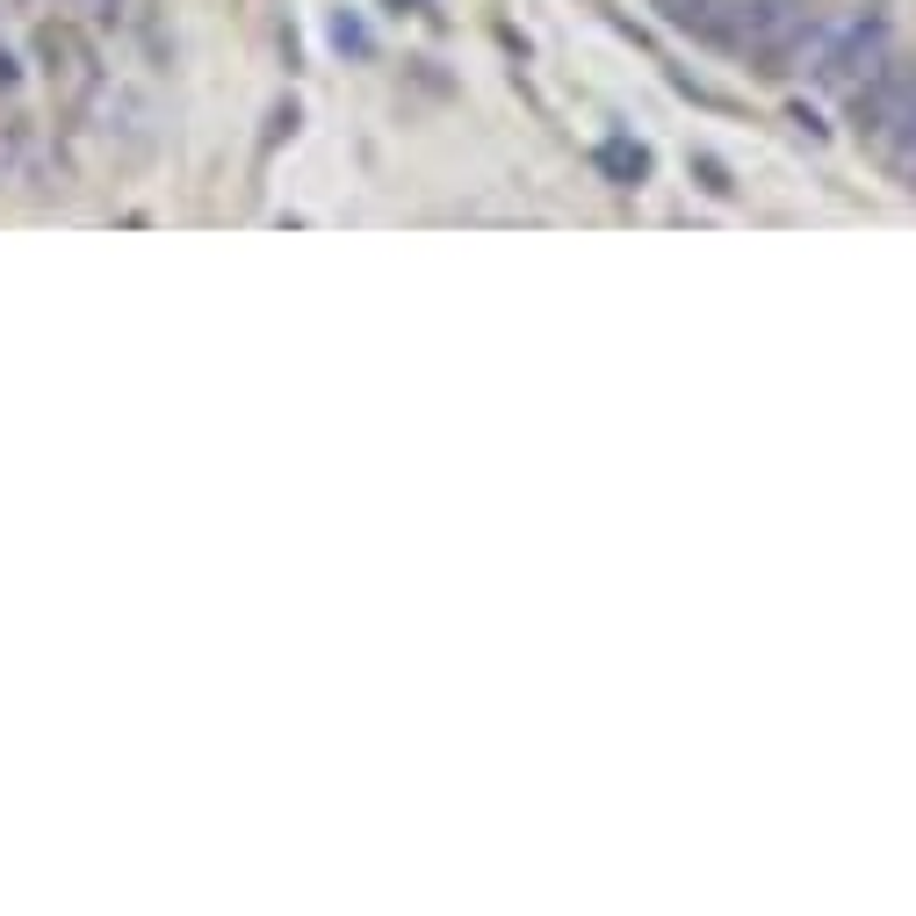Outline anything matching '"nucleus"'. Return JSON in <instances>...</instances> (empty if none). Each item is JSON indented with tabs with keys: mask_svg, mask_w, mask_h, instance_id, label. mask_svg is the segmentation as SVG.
<instances>
[{
	"mask_svg": "<svg viewBox=\"0 0 916 916\" xmlns=\"http://www.w3.org/2000/svg\"><path fill=\"white\" fill-rule=\"evenodd\" d=\"M851 123H859L873 145H895L916 123V66H895V58H888L873 80L851 87Z\"/></svg>",
	"mask_w": 916,
	"mask_h": 916,
	"instance_id": "2",
	"label": "nucleus"
},
{
	"mask_svg": "<svg viewBox=\"0 0 916 916\" xmlns=\"http://www.w3.org/2000/svg\"><path fill=\"white\" fill-rule=\"evenodd\" d=\"M801 72L823 87H859L888 66V22L881 15H837V22H809L794 44Z\"/></svg>",
	"mask_w": 916,
	"mask_h": 916,
	"instance_id": "1",
	"label": "nucleus"
},
{
	"mask_svg": "<svg viewBox=\"0 0 916 916\" xmlns=\"http://www.w3.org/2000/svg\"><path fill=\"white\" fill-rule=\"evenodd\" d=\"M15 80H22V72H15V58L0 51V87H15Z\"/></svg>",
	"mask_w": 916,
	"mask_h": 916,
	"instance_id": "8",
	"label": "nucleus"
},
{
	"mask_svg": "<svg viewBox=\"0 0 916 916\" xmlns=\"http://www.w3.org/2000/svg\"><path fill=\"white\" fill-rule=\"evenodd\" d=\"M72 8H87V15H116V0H72Z\"/></svg>",
	"mask_w": 916,
	"mask_h": 916,
	"instance_id": "7",
	"label": "nucleus"
},
{
	"mask_svg": "<svg viewBox=\"0 0 916 916\" xmlns=\"http://www.w3.org/2000/svg\"><path fill=\"white\" fill-rule=\"evenodd\" d=\"M809 0H751L744 22H736V36H729V51L744 58H794L801 30H809Z\"/></svg>",
	"mask_w": 916,
	"mask_h": 916,
	"instance_id": "3",
	"label": "nucleus"
},
{
	"mask_svg": "<svg viewBox=\"0 0 916 916\" xmlns=\"http://www.w3.org/2000/svg\"><path fill=\"white\" fill-rule=\"evenodd\" d=\"M44 72H51V87H58V102H72V108H87L94 102V87H102V66H94V51H87V36L80 30H66V22H44Z\"/></svg>",
	"mask_w": 916,
	"mask_h": 916,
	"instance_id": "4",
	"label": "nucleus"
},
{
	"mask_svg": "<svg viewBox=\"0 0 916 916\" xmlns=\"http://www.w3.org/2000/svg\"><path fill=\"white\" fill-rule=\"evenodd\" d=\"M657 8H664V22H672V30L708 36V44H729L751 0H657Z\"/></svg>",
	"mask_w": 916,
	"mask_h": 916,
	"instance_id": "5",
	"label": "nucleus"
},
{
	"mask_svg": "<svg viewBox=\"0 0 916 916\" xmlns=\"http://www.w3.org/2000/svg\"><path fill=\"white\" fill-rule=\"evenodd\" d=\"M888 159H895V173H902V181H909V188H916V123H909V130H902L895 145H888Z\"/></svg>",
	"mask_w": 916,
	"mask_h": 916,
	"instance_id": "6",
	"label": "nucleus"
}]
</instances>
